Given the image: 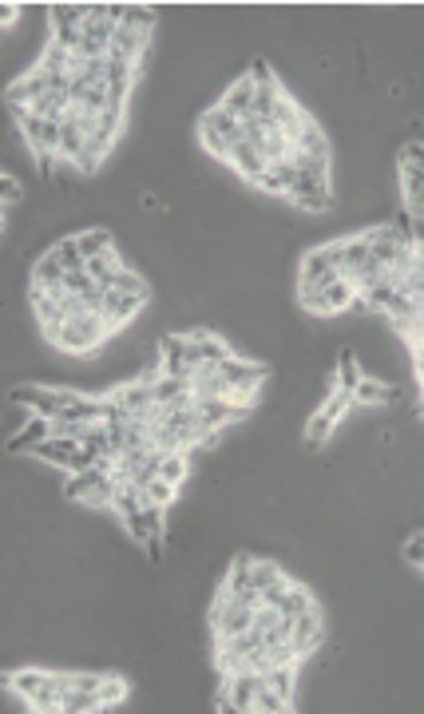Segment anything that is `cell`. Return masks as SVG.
<instances>
[{"instance_id":"3","label":"cell","mask_w":424,"mask_h":714,"mask_svg":"<svg viewBox=\"0 0 424 714\" xmlns=\"http://www.w3.org/2000/svg\"><path fill=\"white\" fill-rule=\"evenodd\" d=\"M76 452H79L76 437H48V440H40V445L32 449V457L40 460V465H52V468H60L68 477V465H72Z\"/></svg>"},{"instance_id":"8","label":"cell","mask_w":424,"mask_h":714,"mask_svg":"<svg viewBox=\"0 0 424 714\" xmlns=\"http://www.w3.org/2000/svg\"><path fill=\"white\" fill-rule=\"evenodd\" d=\"M60 710L92 714V710H104V699H99V691H64V695H60Z\"/></svg>"},{"instance_id":"12","label":"cell","mask_w":424,"mask_h":714,"mask_svg":"<svg viewBox=\"0 0 424 714\" xmlns=\"http://www.w3.org/2000/svg\"><path fill=\"white\" fill-rule=\"evenodd\" d=\"M0 203H5V210H16L24 203V187H20V179H13L8 171L0 175Z\"/></svg>"},{"instance_id":"4","label":"cell","mask_w":424,"mask_h":714,"mask_svg":"<svg viewBox=\"0 0 424 714\" xmlns=\"http://www.w3.org/2000/svg\"><path fill=\"white\" fill-rule=\"evenodd\" d=\"M52 437V421L48 417H36V421H28L24 429L20 432H13V437H8V452H32L40 440H48Z\"/></svg>"},{"instance_id":"11","label":"cell","mask_w":424,"mask_h":714,"mask_svg":"<svg viewBox=\"0 0 424 714\" xmlns=\"http://www.w3.org/2000/svg\"><path fill=\"white\" fill-rule=\"evenodd\" d=\"M5 417H8V437H13V432H20V429L28 425V421H36L40 413H36L32 405H24V401H8Z\"/></svg>"},{"instance_id":"13","label":"cell","mask_w":424,"mask_h":714,"mask_svg":"<svg viewBox=\"0 0 424 714\" xmlns=\"http://www.w3.org/2000/svg\"><path fill=\"white\" fill-rule=\"evenodd\" d=\"M64 290H68V294L84 298V294H92V290H96V278L88 274V270H68V274H64Z\"/></svg>"},{"instance_id":"5","label":"cell","mask_w":424,"mask_h":714,"mask_svg":"<svg viewBox=\"0 0 424 714\" xmlns=\"http://www.w3.org/2000/svg\"><path fill=\"white\" fill-rule=\"evenodd\" d=\"M76 243L84 250V258H99L107 255V250H115V230L111 227H84L76 230Z\"/></svg>"},{"instance_id":"6","label":"cell","mask_w":424,"mask_h":714,"mask_svg":"<svg viewBox=\"0 0 424 714\" xmlns=\"http://www.w3.org/2000/svg\"><path fill=\"white\" fill-rule=\"evenodd\" d=\"M353 401H357V409H385V401H389V381L365 374V377H361V385L353 389Z\"/></svg>"},{"instance_id":"2","label":"cell","mask_w":424,"mask_h":714,"mask_svg":"<svg viewBox=\"0 0 424 714\" xmlns=\"http://www.w3.org/2000/svg\"><path fill=\"white\" fill-rule=\"evenodd\" d=\"M254 96H258V84L242 72L218 92V107H222V112H230L235 119H250V116H254Z\"/></svg>"},{"instance_id":"10","label":"cell","mask_w":424,"mask_h":714,"mask_svg":"<svg viewBox=\"0 0 424 714\" xmlns=\"http://www.w3.org/2000/svg\"><path fill=\"white\" fill-rule=\"evenodd\" d=\"M397 167H409V171H420V175H424V139H409V144H401Z\"/></svg>"},{"instance_id":"7","label":"cell","mask_w":424,"mask_h":714,"mask_svg":"<svg viewBox=\"0 0 424 714\" xmlns=\"http://www.w3.org/2000/svg\"><path fill=\"white\" fill-rule=\"evenodd\" d=\"M361 377H365V366H361V357H357V349L353 346H346L337 354V389H357L361 385Z\"/></svg>"},{"instance_id":"1","label":"cell","mask_w":424,"mask_h":714,"mask_svg":"<svg viewBox=\"0 0 424 714\" xmlns=\"http://www.w3.org/2000/svg\"><path fill=\"white\" fill-rule=\"evenodd\" d=\"M13 116H16V132L24 139V147L32 151V159L60 155V119H44L32 112H13Z\"/></svg>"},{"instance_id":"9","label":"cell","mask_w":424,"mask_h":714,"mask_svg":"<svg viewBox=\"0 0 424 714\" xmlns=\"http://www.w3.org/2000/svg\"><path fill=\"white\" fill-rule=\"evenodd\" d=\"M52 255L60 258V266H64V270H88V258H84V250H79L76 235L56 238V243H52Z\"/></svg>"}]
</instances>
